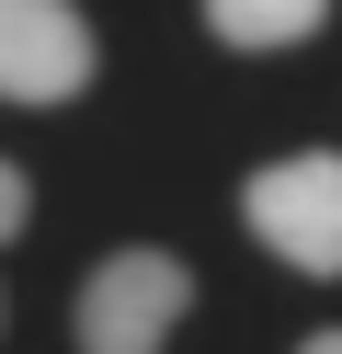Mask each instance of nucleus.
<instances>
[{
    "mask_svg": "<svg viewBox=\"0 0 342 354\" xmlns=\"http://www.w3.org/2000/svg\"><path fill=\"white\" fill-rule=\"evenodd\" d=\"M296 354H342V331H308V343H296Z\"/></svg>",
    "mask_w": 342,
    "mask_h": 354,
    "instance_id": "423d86ee",
    "label": "nucleus"
},
{
    "mask_svg": "<svg viewBox=\"0 0 342 354\" xmlns=\"http://www.w3.org/2000/svg\"><path fill=\"white\" fill-rule=\"evenodd\" d=\"M91 80V24L68 0H0V103H68Z\"/></svg>",
    "mask_w": 342,
    "mask_h": 354,
    "instance_id": "7ed1b4c3",
    "label": "nucleus"
},
{
    "mask_svg": "<svg viewBox=\"0 0 342 354\" xmlns=\"http://www.w3.org/2000/svg\"><path fill=\"white\" fill-rule=\"evenodd\" d=\"M240 217L274 263L296 274H342V160L331 149H296V160H263L240 183Z\"/></svg>",
    "mask_w": 342,
    "mask_h": 354,
    "instance_id": "f257e3e1",
    "label": "nucleus"
},
{
    "mask_svg": "<svg viewBox=\"0 0 342 354\" xmlns=\"http://www.w3.org/2000/svg\"><path fill=\"white\" fill-rule=\"evenodd\" d=\"M182 297H194V274L171 252H103L80 274V354H160Z\"/></svg>",
    "mask_w": 342,
    "mask_h": 354,
    "instance_id": "f03ea898",
    "label": "nucleus"
},
{
    "mask_svg": "<svg viewBox=\"0 0 342 354\" xmlns=\"http://www.w3.org/2000/svg\"><path fill=\"white\" fill-rule=\"evenodd\" d=\"M23 217H35V183H23V171H12V160H0V240H12V229H23Z\"/></svg>",
    "mask_w": 342,
    "mask_h": 354,
    "instance_id": "39448f33",
    "label": "nucleus"
},
{
    "mask_svg": "<svg viewBox=\"0 0 342 354\" xmlns=\"http://www.w3.org/2000/svg\"><path fill=\"white\" fill-rule=\"evenodd\" d=\"M319 24H331V0H205V35L217 46H296Z\"/></svg>",
    "mask_w": 342,
    "mask_h": 354,
    "instance_id": "20e7f679",
    "label": "nucleus"
}]
</instances>
